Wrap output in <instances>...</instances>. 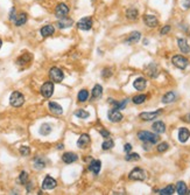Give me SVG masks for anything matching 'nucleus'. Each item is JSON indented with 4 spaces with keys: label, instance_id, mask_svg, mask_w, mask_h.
I'll use <instances>...</instances> for the list:
<instances>
[{
    "label": "nucleus",
    "instance_id": "1",
    "mask_svg": "<svg viewBox=\"0 0 190 195\" xmlns=\"http://www.w3.org/2000/svg\"><path fill=\"white\" fill-rule=\"evenodd\" d=\"M138 138L141 141H144L145 144H156L159 139H160V137L157 134L149 132V131H140V132H138Z\"/></svg>",
    "mask_w": 190,
    "mask_h": 195
},
{
    "label": "nucleus",
    "instance_id": "2",
    "mask_svg": "<svg viewBox=\"0 0 190 195\" xmlns=\"http://www.w3.org/2000/svg\"><path fill=\"white\" fill-rule=\"evenodd\" d=\"M146 178H147L146 171H144L142 168H139V167L133 168L128 174V179L133 180V181H144V180H146Z\"/></svg>",
    "mask_w": 190,
    "mask_h": 195
},
{
    "label": "nucleus",
    "instance_id": "3",
    "mask_svg": "<svg viewBox=\"0 0 190 195\" xmlns=\"http://www.w3.org/2000/svg\"><path fill=\"white\" fill-rule=\"evenodd\" d=\"M172 63H173L174 66L178 68V69H186L188 64H189V61H188V58L184 57L183 55H174L173 58H172Z\"/></svg>",
    "mask_w": 190,
    "mask_h": 195
},
{
    "label": "nucleus",
    "instance_id": "4",
    "mask_svg": "<svg viewBox=\"0 0 190 195\" xmlns=\"http://www.w3.org/2000/svg\"><path fill=\"white\" fill-rule=\"evenodd\" d=\"M9 103L14 108H19V106H21L22 104L25 103V97H24V95L21 92L14 91L12 92V95L9 97Z\"/></svg>",
    "mask_w": 190,
    "mask_h": 195
},
{
    "label": "nucleus",
    "instance_id": "5",
    "mask_svg": "<svg viewBox=\"0 0 190 195\" xmlns=\"http://www.w3.org/2000/svg\"><path fill=\"white\" fill-rule=\"evenodd\" d=\"M49 77L53 82H55V83H60V82H62L63 79H64V74H63V71L61 70L60 68L53 67V68L49 70Z\"/></svg>",
    "mask_w": 190,
    "mask_h": 195
},
{
    "label": "nucleus",
    "instance_id": "6",
    "mask_svg": "<svg viewBox=\"0 0 190 195\" xmlns=\"http://www.w3.org/2000/svg\"><path fill=\"white\" fill-rule=\"evenodd\" d=\"M41 95L45 98H50L54 94V83L53 82H45L41 87Z\"/></svg>",
    "mask_w": 190,
    "mask_h": 195
},
{
    "label": "nucleus",
    "instance_id": "7",
    "mask_svg": "<svg viewBox=\"0 0 190 195\" xmlns=\"http://www.w3.org/2000/svg\"><path fill=\"white\" fill-rule=\"evenodd\" d=\"M123 113L119 111V110H117V109H111L110 111L108 112V121L112 122V123H119V122L123 121Z\"/></svg>",
    "mask_w": 190,
    "mask_h": 195
},
{
    "label": "nucleus",
    "instance_id": "8",
    "mask_svg": "<svg viewBox=\"0 0 190 195\" xmlns=\"http://www.w3.org/2000/svg\"><path fill=\"white\" fill-rule=\"evenodd\" d=\"M92 24H93L92 18L85 17V18H82V19L77 22V27H78V29H81V30H89V29L92 28Z\"/></svg>",
    "mask_w": 190,
    "mask_h": 195
},
{
    "label": "nucleus",
    "instance_id": "9",
    "mask_svg": "<svg viewBox=\"0 0 190 195\" xmlns=\"http://www.w3.org/2000/svg\"><path fill=\"white\" fill-rule=\"evenodd\" d=\"M161 113H162V110H157V111H153V112H141L140 115H139V118H140L141 121L149 122L157 118Z\"/></svg>",
    "mask_w": 190,
    "mask_h": 195
},
{
    "label": "nucleus",
    "instance_id": "10",
    "mask_svg": "<svg viewBox=\"0 0 190 195\" xmlns=\"http://www.w3.org/2000/svg\"><path fill=\"white\" fill-rule=\"evenodd\" d=\"M69 13V7L66 6V4H58L55 8V15L58 18V19H63V18H66Z\"/></svg>",
    "mask_w": 190,
    "mask_h": 195
},
{
    "label": "nucleus",
    "instance_id": "11",
    "mask_svg": "<svg viewBox=\"0 0 190 195\" xmlns=\"http://www.w3.org/2000/svg\"><path fill=\"white\" fill-rule=\"evenodd\" d=\"M144 22H145L146 26H148L150 28H154V27H156L159 25L157 18L153 14H145L144 15Z\"/></svg>",
    "mask_w": 190,
    "mask_h": 195
},
{
    "label": "nucleus",
    "instance_id": "12",
    "mask_svg": "<svg viewBox=\"0 0 190 195\" xmlns=\"http://www.w3.org/2000/svg\"><path fill=\"white\" fill-rule=\"evenodd\" d=\"M57 186V182H56V180L53 179L51 176H45V180H43V182H42V188L45 189V191H50V189H54L55 187Z\"/></svg>",
    "mask_w": 190,
    "mask_h": 195
},
{
    "label": "nucleus",
    "instance_id": "13",
    "mask_svg": "<svg viewBox=\"0 0 190 195\" xmlns=\"http://www.w3.org/2000/svg\"><path fill=\"white\" fill-rule=\"evenodd\" d=\"M90 136L87 134V133H83V134H81V137L78 138V140H77V146L79 149H87V146L90 145Z\"/></svg>",
    "mask_w": 190,
    "mask_h": 195
},
{
    "label": "nucleus",
    "instance_id": "14",
    "mask_svg": "<svg viewBox=\"0 0 190 195\" xmlns=\"http://www.w3.org/2000/svg\"><path fill=\"white\" fill-rule=\"evenodd\" d=\"M146 73L148 74L149 77H152V79H155L159 76V67L155 64V63H149L148 66L146 67Z\"/></svg>",
    "mask_w": 190,
    "mask_h": 195
},
{
    "label": "nucleus",
    "instance_id": "15",
    "mask_svg": "<svg viewBox=\"0 0 190 195\" xmlns=\"http://www.w3.org/2000/svg\"><path fill=\"white\" fill-rule=\"evenodd\" d=\"M177 45H178L180 50H181L183 54H189L190 53V46L186 39H183V37L177 39Z\"/></svg>",
    "mask_w": 190,
    "mask_h": 195
},
{
    "label": "nucleus",
    "instance_id": "16",
    "mask_svg": "<svg viewBox=\"0 0 190 195\" xmlns=\"http://www.w3.org/2000/svg\"><path fill=\"white\" fill-rule=\"evenodd\" d=\"M56 25L60 29H66L74 25V21H72V19H69V18H63V19H60L56 22Z\"/></svg>",
    "mask_w": 190,
    "mask_h": 195
},
{
    "label": "nucleus",
    "instance_id": "17",
    "mask_svg": "<svg viewBox=\"0 0 190 195\" xmlns=\"http://www.w3.org/2000/svg\"><path fill=\"white\" fill-rule=\"evenodd\" d=\"M100 168H102V161L100 160H92L89 165V171H91L95 175L99 174Z\"/></svg>",
    "mask_w": 190,
    "mask_h": 195
},
{
    "label": "nucleus",
    "instance_id": "18",
    "mask_svg": "<svg viewBox=\"0 0 190 195\" xmlns=\"http://www.w3.org/2000/svg\"><path fill=\"white\" fill-rule=\"evenodd\" d=\"M190 138V131L186 127H181L178 130V140L181 143H187Z\"/></svg>",
    "mask_w": 190,
    "mask_h": 195
},
{
    "label": "nucleus",
    "instance_id": "19",
    "mask_svg": "<svg viewBox=\"0 0 190 195\" xmlns=\"http://www.w3.org/2000/svg\"><path fill=\"white\" fill-rule=\"evenodd\" d=\"M146 85H147V81H146V79H144V77H138V79L133 82V87L135 88L136 90H139V91L145 90Z\"/></svg>",
    "mask_w": 190,
    "mask_h": 195
},
{
    "label": "nucleus",
    "instance_id": "20",
    "mask_svg": "<svg viewBox=\"0 0 190 195\" xmlns=\"http://www.w3.org/2000/svg\"><path fill=\"white\" fill-rule=\"evenodd\" d=\"M62 160L66 164H72L78 160V157H77V154L72 153V152H66L62 155Z\"/></svg>",
    "mask_w": 190,
    "mask_h": 195
},
{
    "label": "nucleus",
    "instance_id": "21",
    "mask_svg": "<svg viewBox=\"0 0 190 195\" xmlns=\"http://www.w3.org/2000/svg\"><path fill=\"white\" fill-rule=\"evenodd\" d=\"M48 106H49L50 112H51V113H54V115H62L63 113L62 106H61L60 104L55 103V102H49Z\"/></svg>",
    "mask_w": 190,
    "mask_h": 195
},
{
    "label": "nucleus",
    "instance_id": "22",
    "mask_svg": "<svg viewBox=\"0 0 190 195\" xmlns=\"http://www.w3.org/2000/svg\"><path fill=\"white\" fill-rule=\"evenodd\" d=\"M176 98H177V95L174 91H169V92H167L166 95H163V97H162V103L170 104V103H173V102H175Z\"/></svg>",
    "mask_w": 190,
    "mask_h": 195
},
{
    "label": "nucleus",
    "instance_id": "23",
    "mask_svg": "<svg viewBox=\"0 0 190 195\" xmlns=\"http://www.w3.org/2000/svg\"><path fill=\"white\" fill-rule=\"evenodd\" d=\"M55 32V28L53 25H45L43 26L41 28V30H40V33H41V35L43 37H48L50 36V35H53Z\"/></svg>",
    "mask_w": 190,
    "mask_h": 195
},
{
    "label": "nucleus",
    "instance_id": "24",
    "mask_svg": "<svg viewBox=\"0 0 190 195\" xmlns=\"http://www.w3.org/2000/svg\"><path fill=\"white\" fill-rule=\"evenodd\" d=\"M152 127H153L154 132H156L157 134H161V133H165L166 132V124L163 123V122H161V121L155 122Z\"/></svg>",
    "mask_w": 190,
    "mask_h": 195
},
{
    "label": "nucleus",
    "instance_id": "25",
    "mask_svg": "<svg viewBox=\"0 0 190 195\" xmlns=\"http://www.w3.org/2000/svg\"><path fill=\"white\" fill-rule=\"evenodd\" d=\"M141 39V33L140 32H132L129 34V36L126 39V42L129 43V45H133V43H136Z\"/></svg>",
    "mask_w": 190,
    "mask_h": 195
},
{
    "label": "nucleus",
    "instance_id": "26",
    "mask_svg": "<svg viewBox=\"0 0 190 195\" xmlns=\"http://www.w3.org/2000/svg\"><path fill=\"white\" fill-rule=\"evenodd\" d=\"M26 22H27V14H26V13H20V14L17 15L15 19H14V24H15V26H18V27L25 25Z\"/></svg>",
    "mask_w": 190,
    "mask_h": 195
},
{
    "label": "nucleus",
    "instance_id": "27",
    "mask_svg": "<svg viewBox=\"0 0 190 195\" xmlns=\"http://www.w3.org/2000/svg\"><path fill=\"white\" fill-rule=\"evenodd\" d=\"M102 95H103V87L100 84H96L92 89V98H95V100L100 98Z\"/></svg>",
    "mask_w": 190,
    "mask_h": 195
},
{
    "label": "nucleus",
    "instance_id": "28",
    "mask_svg": "<svg viewBox=\"0 0 190 195\" xmlns=\"http://www.w3.org/2000/svg\"><path fill=\"white\" fill-rule=\"evenodd\" d=\"M139 17V12L136 8H128L126 11V18L129 19V20H135Z\"/></svg>",
    "mask_w": 190,
    "mask_h": 195
},
{
    "label": "nucleus",
    "instance_id": "29",
    "mask_svg": "<svg viewBox=\"0 0 190 195\" xmlns=\"http://www.w3.org/2000/svg\"><path fill=\"white\" fill-rule=\"evenodd\" d=\"M32 60V56L28 54V53H25V54H22L20 56V57L18 58L17 60V63H18V66H24L25 63L29 62Z\"/></svg>",
    "mask_w": 190,
    "mask_h": 195
},
{
    "label": "nucleus",
    "instance_id": "30",
    "mask_svg": "<svg viewBox=\"0 0 190 195\" xmlns=\"http://www.w3.org/2000/svg\"><path fill=\"white\" fill-rule=\"evenodd\" d=\"M176 191H177V194L180 195H184L188 193V188H187V185L183 181H178L177 185H176Z\"/></svg>",
    "mask_w": 190,
    "mask_h": 195
},
{
    "label": "nucleus",
    "instance_id": "31",
    "mask_svg": "<svg viewBox=\"0 0 190 195\" xmlns=\"http://www.w3.org/2000/svg\"><path fill=\"white\" fill-rule=\"evenodd\" d=\"M34 168H36V170H43L45 167V159L41 158V157H37L35 160H34Z\"/></svg>",
    "mask_w": 190,
    "mask_h": 195
},
{
    "label": "nucleus",
    "instance_id": "32",
    "mask_svg": "<svg viewBox=\"0 0 190 195\" xmlns=\"http://www.w3.org/2000/svg\"><path fill=\"white\" fill-rule=\"evenodd\" d=\"M51 130H53L51 125L45 123V124H42L41 127H40V133H41L42 136H48V134H50Z\"/></svg>",
    "mask_w": 190,
    "mask_h": 195
},
{
    "label": "nucleus",
    "instance_id": "33",
    "mask_svg": "<svg viewBox=\"0 0 190 195\" xmlns=\"http://www.w3.org/2000/svg\"><path fill=\"white\" fill-rule=\"evenodd\" d=\"M175 193V187L173 185H169V186L165 187V188H162L161 191L159 192V194L161 195H173Z\"/></svg>",
    "mask_w": 190,
    "mask_h": 195
},
{
    "label": "nucleus",
    "instance_id": "34",
    "mask_svg": "<svg viewBox=\"0 0 190 195\" xmlns=\"http://www.w3.org/2000/svg\"><path fill=\"white\" fill-rule=\"evenodd\" d=\"M111 104H113L114 105V109H117V110H123V109H125V106H126V104H127L128 100L126 98V100H124L123 102H116V100H113L111 98Z\"/></svg>",
    "mask_w": 190,
    "mask_h": 195
},
{
    "label": "nucleus",
    "instance_id": "35",
    "mask_svg": "<svg viewBox=\"0 0 190 195\" xmlns=\"http://www.w3.org/2000/svg\"><path fill=\"white\" fill-rule=\"evenodd\" d=\"M77 98H78L79 102H85V100H87V98H89V91H87V90H85V89L81 90V91L78 92Z\"/></svg>",
    "mask_w": 190,
    "mask_h": 195
},
{
    "label": "nucleus",
    "instance_id": "36",
    "mask_svg": "<svg viewBox=\"0 0 190 195\" xmlns=\"http://www.w3.org/2000/svg\"><path fill=\"white\" fill-rule=\"evenodd\" d=\"M146 100H147V96L146 95H138V96H134V97H133L132 102L134 104H136V105H139V104L144 103Z\"/></svg>",
    "mask_w": 190,
    "mask_h": 195
},
{
    "label": "nucleus",
    "instance_id": "37",
    "mask_svg": "<svg viewBox=\"0 0 190 195\" xmlns=\"http://www.w3.org/2000/svg\"><path fill=\"white\" fill-rule=\"evenodd\" d=\"M113 146H114V141L108 138V139H106V140L102 144V149H103L104 151H108V149H111Z\"/></svg>",
    "mask_w": 190,
    "mask_h": 195
},
{
    "label": "nucleus",
    "instance_id": "38",
    "mask_svg": "<svg viewBox=\"0 0 190 195\" xmlns=\"http://www.w3.org/2000/svg\"><path fill=\"white\" fill-rule=\"evenodd\" d=\"M75 116L76 117H78V118H81V119H87V117L90 116L89 115V112L87 111H85V110H77V111L75 112Z\"/></svg>",
    "mask_w": 190,
    "mask_h": 195
},
{
    "label": "nucleus",
    "instance_id": "39",
    "mask_svg": "<svg viewBox=\"0 0 190 195\" xmlns=\"http://www.w3.org/2000/svg\"><path fill=\"white\" fill-rule=\"evenodd\" d=\"M139 159H140V155L138 153H127V155L125 157L126 161H136Z\"/></svg>",
    "mask_w": 190,
    "mask_h": 195
},
{
    "label": "nucleus",
    "instance_id": "40",
    "mask_svg": "<svg viewBox=\"0 0 190 195\" xmlns=\"http://www.w3.org/2000/svg\"><path fill=\"white\" fill-rule=\"evenodd\" d=\"M168 149H169V144H168V143H161V144H159L156 147L159 153H163V152H166Z\"/></svg>",
    "mask_w": 190,
    "mask_h": 195
},
{
    "label": "nucleus",
    "instance_id": "41",
    "mask_svg": "<svg viewBox=\"0 0 190 195\" xmlns=\"http://www.w3.org/2000/svg\"><path fill=\"white\" fill-rule=\"evenodd\" d=\"M19 181H20L22 185H26L27 181H28V173H27V172H21L20 176H19Z\"/></svg>",
    "mask_w": 190,
    "mask_h": 195
},
{
    "label": "nucleus",
    "instance_id": "42",
    "mask_svg": "<svg viewBox=\"0 0 190 195\" xmlns=\"http://www.w3.org/2000/svg\"><path fill=\"white\" fill-rule=\"evenodd\" d=\"M19 152H20L21 155H24V157H27L30 154V149H29L28 146H21L20 149H19Z\"/></svg>",
    "mask_w": 190,
    "mask_h": 195
},
{
    "label": "nucleus",
    "instance_id": "43",
    "mask_svg": "<svg viewBox=\"0 0 190 195\" xmlns=\"http://www.w3.org/2000/svg\"><path fill=\"white\" fill-rule=\"evenodd\" d=\"M102 76H103L104 79H108V77H111L112 76V70L110 68H105L103 71H102Z\"/></svg>",
    "mask_w": 190,
    "mask_h": 195
},
{
    "label": "nucleus",
    "instance_id": "44",
    "mask_svg": "<svg viewBox=\"0 0 190 195\" xmlns=\"http://www.w3.org/2000/svg\"><path fill=\"white\" fill-rule=\"evenodd\" d=\"M170 32V26L169 25H166L165 27H162L161 30H160V34L161 35H166V34H168Z\"/></svg>",
    "mask_w": 190,
    "mask_h": 195
},
{
    "label": "nucleus",
    "instance_id": "45",
    "mask_svg": "<svg viewBox=\"0 0 190 195\" xmlns=\"http://www.w3.org/2000/svg\"><path fill=\"white\" fill-rule=\"evenodd\" d=\"M99 133L102 134V136H103L104 138H106V139L110 137V132H108V131H106V130H100Z\"/></svg>",
    "mask_w": 190,
    "mask_h": 195
},
{
    "label": "nucleus",
    "instance_id": "46",
    "mask_svg": "<svg viewBox=\"0 0 190 195\" xmlns=\"http://www.w3.org/2000/svg\"><path fill=\"white\" fill-rule=\"evenodd\" d=\"M124 151L125 152H127V153H129V152L132 151V145H131V144H125L124 145Z\"/></svg>",
    "mask_w": 190,
    "mask_h": 195
},
{
    "label": "nucleus",
    "instance_id": "47",
    "mask_svg": "<svg viewBox=\"0 0 190 195\" xmlns=\"http://www.w3.org/2000/svg\"><path fill=\"white\" fill-rule=\"evenodd\" d=\"M14 14H15V8L13 7V8L11 9V13H9V19H11V20H14V19H15V15H14Z\"/></svg>",
    "mask_w": 190,
    "mask_h": 195
},
{
    "label": "nucleus",
    "instance_id": "48",
    "mask_svg": "<svg viewBox=\"0 0 190 195\" xmlns=\"http://www.w3.org/2000/svg\"><path fill=\"white\" fill-rule=\"evenodd\" d=\"M183 7H184L186 9L190 8V0H186V1L183 3Z\"/></svg>",
    "mask_w": 190,
    "mask_h": 195
},
{
    "label": "nucleus",
    "instance_id": "49",
    "mask_svg": "<svg viewBox=\"0 0 190 195\" xmlns=\"http://www.w3.org/2000/svg\"><path fill=\"white\" fill-rule=\"evenodd\" d=\"M182 119H183L184 122H187V123H190V113H188L187 116H184L183 118H182Z\"/></svg>",
    "mask_w": 190,
    "mask_h": 195
},
{
    "label": "nucleus",
    "instance_id": "50",
    "mask_svg": "<svg viewBox=\"0 0 190 195\" xmlns=\"http://www.w3.org/2000/svg\"><path fill=\"white\" fill-rule=\"evenodd\" d=\"M57 149H63V145H62V144H60V145L57 146Z\"/></svg>",
    "mask_w": 190,
    "mask_h": 195
},
{
    "label": "nucleus",
    "instance_id": "51",
    "mask_svg": "<svg viewBox=\"0 0 190 195\" xmlns=\"http://www.w3.org/2000/svg\"><path fill=\"white\" fill-rule=\"evenodd\" d=\"M1 46H3V41L0 40V48H1Z\"/></svg>",
    "mask_w": 190,
    "mask_h": 195
},
{
    "label": "nucleus",
    "instance_id": "52",
    "mask_svg": "<svg viewBox=\"0 0 190 195\" xmlns=\"http://www.w3.org/2000/svg\"><path fill=\"white\" fill-rule=\"evenodd\" d=\"M187 194H190V192H189V193H187Z\"/></svg>",
    "mask_w": 190,
    "mask_h": 195
}]
</instances>
